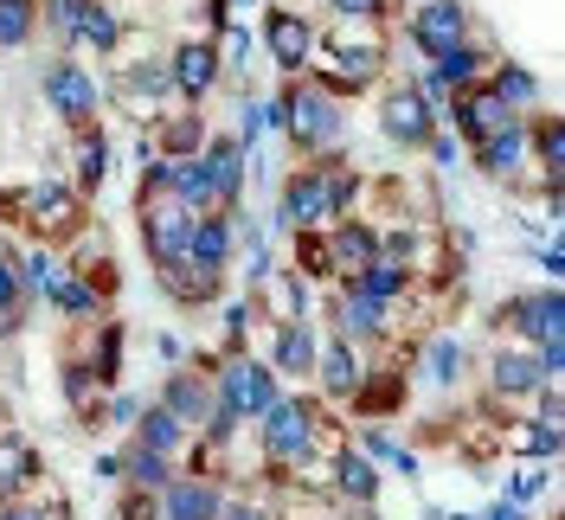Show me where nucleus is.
<instances>
[{"instance_id":"nucleus-1","label":"nucleus","mask_w":565,"mask_h":520,"mask_svg":"<svg viewBox=\"0 0 565 520\" xmlns=\"http://www.w3.org/2000/svg\"><path fill=\"white\" fill-rule=\"evenodd\" d=\"M264 405H277V373L264 360H232L225 380H218V417H257Z\"/></svg>"},{"instance_id":"nucleus-2","label":"nucleus","mask_w":565,"mask_h":520,"mask_svg":"<svg viewBox=\"0 0 565 520\" xmlns=\"http://www.w3.org/2000/svg\"><path fill=\"white\" fill-rule=\"evenodd\" d=\"M412 39L430 59L450 52V45H469V7L462 0H424L418 13H412Z\"/></svg>"},{"instance_id":"nucleus-3","label":"nucleus","mask_w":565,"mask_h":520,"mask_svg":"<svg viewBox=\"0 0 565 520\" xmlns=\"http://www.w3.org/2000/svg\"><path fill=\"white\" fill-rule=\"evenodd\" d=\"M257 424H264V450L270 456H302L309 450V437H316V417H309L302 399H277V405H264Z\"/></svg>"},{"instance_id":"nucleus-4","label":"nucleus","mask_w":565,"mask_h":520,"mask_svg":"<svg viewBox=\"0 0 565 520\" xmlns=\"http://www.w3.org/2000/svg\"><path fill=\"white\" fill-rule=\"evenodd\" d=\"M282 123H289V136L302 141V148H328V141L341 136V109L321 91H302L296 104H282Z\"/></svg>"},{"instance_id":"nucleus-5","label":"nucleus","mask_w":565,"mask_h":520,"mask_svg":"<svg viewBox=\"0 0 565 520\" xmlns=\"http://www.w3.org/2000/svg\"><path fill=\"white\" fill-rule=\"evenodd\" d=\"M141 238H148V251H154V264H174V257H186L193 212L180 206V200H168V206H148V219H141Z\"/></svg>"},{"instance_id":"nucleus-6","label":"nucleus","mask_w":565,"mask_h":520,"mask_svg":"<svg viewBox=\"0 0 565 520\" xmlns=\"http://www.w3.org/2000/svg\"><path fill=\"white\" fill-rule=\"evenodd\" d=\"M264 39H270V59H277L282 71L309 65V45H316V33H309V20L302 13H264Z\"/></svg>"},{"instance_id":"nucleus-7","label":"nucleus","mask_w":565,"mask_h":520,"mask_svg":"<svg viewBox=\"0 0 565 520\" xmlns=\"http://www.w3.org/2000/svg\"><path fill=\"white\" fill-rule=\"evenodd\" d=\"M380 123H386V136L398 141V148H418V141H430V97H424V91H398V97L380 109Z\"/></svg>"},{"instance_id":"nucleus-8","label":"nucleus","mask_w":565,"mask_h":520,"mask_svg":"<svg viewBox=\"0 0 565 520\" xmlns=\"http://www.w3.org/2000/svg\"><path fill=\"white\" fill-rule=\"evenodd\" d=\"M457 129H462L469 141H489V136H501V129H514V109L501 104L494 91H462Z\"/></svg>"},{"instance_id":"nucleus-9","label":"nucleus","mask_w":565,"mask_h":520,"mask_svg":"<svg viewBox=\"0 0 565 520\" xmlns=\"http://www.w3.org/2000/svg\"><path fill=\"white\" fill-rule=\"evenodd\" d=\"M45 97H52V109H58V116L84 123V116L97 109V84H90L77 65H52V71H45Z\"/></svg>"},{"instance_id":"nucleus-10","label":"nucleus","mask_w":565,"mask_h":520,"mask_svg":"<svg viewBox=\"0 0 565 520\" xmlns=\"http://www.w3.org/2000/svg\"><path fill=\"white\" fill-rule=\"evenodd\" d=\"M200 168L212 180V200H238V187H245V141L212 136V148L200 155Z\"/></svg>"},{"instance_id":"nucleus-11","label":"nucleus","mask_w":565,"mask_h":520,"mask_svg":"<svg viewBox=\"0 0 565 520\" xmlns=\"http://www.w3.org/2000/svg\"><path fill=\"white\" fill-rule=\"evenodd\" d=\"M321 212H334L328 173H296V180H289V193H282V219H289V225H316Z\"/></svg>"},{"instance_id":"nucleus-12","label":"nucleus","mask_w":565,"mask_h":520,"mask_svg":"<svg viewBox=\"0 0 565 520\" xmlns=\"http://www.w3.org/2000/svg\"><path fill=\"white\" fill-rule=\"evenodd\" d=\"M559 315H565V309H559V296L546 289V296H527V303H514V309H508V321H514L527 341L553 347V341H559Z\"/></svg>"},{"instance_id":"nucleus-13","label":"nucleus","mask_w":565,"mask_h":520,"mask_svg":"<svg viewBox=\"0 0 565 520\" xmlns=\"http://www.w3.org/2000/svg\"><path fill=\"white\" fill-rule=\"evenodd\" d=\"M218 488L212 482H168V501H161V514L168 520H218Z\"/></svg>"},{"instance_id":"nucleus-14","label":"nucleus","mask_w":565,"mask_h":520,"mask_svg":"<svg viewBox=\"0 0 565 520\" xmlns=\"http://www.w3.org/2000/svg\"><path fill=\"white\" fill-rule=\"evenodd\" d=\"M373 257H380V238H373L366 225H341V232L328 238V270L341 264V270H353V277H360V270H366Z\"/></svg>"},{"instance_id":"nucleus-15","label":"nucleus","mask_w":565,"mask_h":520,"mask_svg":"<svg viewBox=\"0 0 565 520\" xmlns=\"http://www.w3.org/2000/svg\"><path fill=\"white\" fill-rule=\"evenodd\" d=\"M521 168H527V129H521V123L482 141V173H494V180H508V173H521Z\"/></svg>"},{"instance_id":"nucleus-16","label":"nucleus","mask_w":565,"mask_h":520,"mask_svg":"<svg viewBox=\"0 0 565 520\" xmlns=\"http://www.w3.org/2000/svg\"><path fill=\"white\" fill-rule=\"evenodd\" d=\"M161 283H168V296H180V303H206L212 289H218V270L193 264V257H174V264H161Z\"/></svg>"},{"instance_id":"nucleus-17","label":"nucleus","mask_w":565,"mask_h":520,"mask_svg":"<svg viewBox=\"0 0 565 520\" xmlns=\"http://www.w3.org/2000/svg\"><path fill=\"white\" fill-rule=\"evenodd\" d=\"M186 257L206 264V270H225V257H232V225H225V219H193Z\"/></svg>"},{"instance_id":"nucleus-18","label":"nucleus","mask_w":565,"mask_h":520,"mask_svg":"<svg viewBox=\"0 0 565 520\" xmlns=\"http://www.w3.org/2000/svg\"><path fill=\"white\" fill-rule=\"evenodd\" d=\"M168 71H174V84L186 91V97H206V91H212V71H218V65H212V45H180Z\"/></svg>"},{"instance_id":"nucleus-19","label":"nucleus","mask_w":565,"mask_h":520,"mask_svg":"<svg viewBox=\"0 0 565 520\" xmlns=\"http://www.w3.org/2000/svg\"><path fill=\"white\" fill-rule=\"evenodd\" d=\"M270 367H282V373H316V335L289 321V328L277 335V353H270Z\"/></svg>"},{"instance_id":"nucleus-20","label":"nucleus","mask_w":565,"mask_h":520,"mask_svg":"<svg viewBox=\"0 0 565 520\" xmlns=\"http://www.w3.org/2000/svg\"><path fill=\"white\" fill-rule=\"evenodd\" d=\"M476 71H482V52H476V45H450V52H437L430 91H450V84H476Z\"/></svg>"},{"instance_id":"nucleus-21","label":"nucleus","mask_w":565,"mask_h":520,"mask_svg":"<svg viewBox=\"0 0 565 520\" xmlns=\"http://www.w3.org/2000/svg\"><path fill=\"white\" fill-rule=\"evenodd\" d=\"M45 296H52V303H58L65 315H97V289H90V283H77L71 270H52Z\"/></svg>"},{"instance_id":"nucleus-22","label":"nucleus","mask_w":565,"mask_h":520,"mask_svg":"<svg viewBox=\"0 0 565 520\" xmlns=\"http://www.w3.org/2000/svg\"><path fill=\"white\" fill-rule=\"evenodd\" d=\"M33 476H39V456L26 450L20 437H7V444H0V495H13V488L33 482Z\"/></svg>"},{"instance_id":"nucleus-23","label":"nucleus","mask_w":565,"mask_h":520,"mask_svg":"<svg viewBox=\"0 0 565 520\" xmlns=\"http://www.w3.org/2000/svg\"><path fill=\"white\" fill-rule=\"evenodd\" d=\"M540 380H546V373H540V360H527V353H501V360H494V385H501V392H533Z\"/></svg>"},{"instance_id":"nucleus-24","label":"nucleus","mask_w":565,"mask_h":520,"mask_svg":"<svg viewBox=\"0 0 565 520\" xmlns=\"http://www.w3.org/2000/svg\"><path fill=\"white\" fill-rule=\"evenodd\" d=\"M141 450H154V456H174L180 450V417H168L161 405L141 417Z\"/></svg>"},{"instance_id":"nucleus-25","label":"nucleus","mask_w":565,"mask_h":520,"mask_svg":"<svg viewBox=\"0 0 565 520\" xmlns=\"http://www.w3.org/2000/svg\"><path fill=\"white\" fill-rule=\"evenodd\" d=\"M380 321H386V303H373V296L348 289V303H341V328H348V335H373Z\"/></svg>"},{"instance_id":"nucleus-26","label":"nucleus","mask_w":565,"mask_h":520,"mask_svg":"<svg viewBox=\"0 0 565 520\" xmlns=\"http://www.w3.org/2000/svg\"><path fill=\"white\" fill-rule=\"evenodd\" d=\"M168 417H206V385L200 380H168V405H161Z\"/></svg>"},{"instance_id":"nucleus-27","label":"nucleus","mask_w":565,"mask_h":520,"mask_svg":"<svg viewBox=\"0 0 565 520\" xmlns=\"http://www.w3.org/2000/svg\"><path fill=\"white\" fill-rule=\"evenodd\" d=\"M380 59H386V52H380L373 39H366V45H341V77H334V84H366V77L380 71Z\"/></svg>"},{"instance_id":"nucleus-28","label":"nucleus","mask_w":565,"mask_h":520,"mask_svg":"<svg viewBox=\"0 0 565 520\" xmlns=\"http://www.w3.org/2000/svg\"><path fill=\"white\" fill-rule=\"evenodd\" d=\"M341 488H348L353 501H373V495H380V469H373V456H341Z\"/></svg>"},{"instance_id":"nucleus-29","label":"nucleus","mask_w":565,"mask_h":520,"mask_svg":"<svg viewBox=\"0 0 565 520\" xmlns=\"http://www.w3.org/2000/svg\"><path fill=\"white\" fill-rule=\"evenodd\" d=\"M168 180L180 187V206H186V212H193V206H212V180H206V168H200V161L168 168Z\"/></svg>"},{"instance_id":"nucleus-30","label":"nucleus","mask_w":565,"mask_h":520,"mask_svg":"<svg viewBox=\"0 0 565 520\" xmlns=\"http://www.w3.org/2000/svg\"><path fill=\"white\" fill-rule=\"evenodd\" d=\"M353 289H360V296H373V303H392V296L405 289V270H398V264H373V270H360V277H353Z\"/></svg>"},{"instance_id":"nucleus-31","label":"nucleus","mask_w":565,"mask_h":520,"mask_svg":"<svg viewBox=\"0 0 565 520\" xmlns=\"http://www.w3.org/2000/svg\"><path fill=\"white\" fill-rule=\"evenodd\" d=\"M104 161H109V141L97 136V129H84V141H77V180L97 187V180H104Z\"/></svg>"},{"instance_id":"nucleus-32","label":"nucleus","mask_w":565,"mask_h":520,"mask_svg":"<svg viewBox=\"0 0 565 520\" xmlns=\"http://www.w3.org/2000/svg\"><path fill=\"white\" fill-rule=\"evenodd\" d=\"M321 380H328V392H353V385H360V373H353V353L341 341L321 353Z\"/></svg>"},{"instance_id":"nucleus-33","label":"nucleus","mask_w":565,"mask_h":520,"mask_svg":"<svg viewBox=\"0 0 565 520\" xmlns=\"http://www.w3.org/2000/svg\"><path fill=\"white\" fill-rule=\"evenodd\" d=\"M122 469H129V476H136L141 488H148V495H154V488H168V482H174V476H168V456L141 450V444H136V456H129V463H122Z\"/></svg>"},{"instance_id":"nucleus-34","label":"nucleus","mask_w":565,"mask_h":520,"mask_svg":"<svg viewBox=\"0 0 565 520\" xmlns=\"http://www.w3.org/2000/svg\"><path fill=\"white\" fill-rule=\"evenodd\" d=\"M494 97H501V104L514 109V104H533V97H540V84H533V71L508 65L501 77H494Z\"/></svg>"},{"instance_id":"nucleus-35","label":"nucleus","mask_w":565,"mask_h":520,"mask_svg":"<svg viewBox=\"0 0 565 520\" xmlns=\"http://www.w3.org/2000/svg\"><path fill=\"white\" fill-rule=\"evenodd\" d=\"M33 33V0H0V45H20Z\"/></svg>"},{"instance_id":"nucleus-36","label":"nucleus","mask_w":565,"mask_h":520,"mask_svg":"<svg viewBox=\"0 0 565 520\" xmlns=\"http://www.w3.org/2000/svg\"><path fill=\"white\" fill-rule=\"evenodd\" d=\"M77 33L90 39L97 52H109V45H116V13H109V7H84V13H77Z\"/></svg>"},{"instance_id":"nucleus-37","label":"nucleus","mask_w":565,"mask_h":520,"mask_svg":"<svg viewBox=\"0 0 565 520\" xmlns=\"http://www.w3.org/2000/svg\"><path fill=\"white\" fill-rule=\"evenodd\" d=\"M424 373H430V385H450L462 373V341H450V335H444V341L430 347V367H424Z\"/></svg>"},{"instance_id":"nucleus-38","label":"nucleus","mask_w":565,"mask_h":520,"mask_svg":"<svg viewBox=\"0 0 565 520\" xmlns=\"http://www.w3.org/2000/svg\"><path fill=\"white\" fill-rule=\"evenodd\" d=\"M26 200H33L39 225H65V219H71V193H58V187H33Z\"/></svg>"},{"instance_id":"nucleus-39","label":"nucleus","mask_w":565,"mask_h":520,"mask_svg":"<svg viewBox=\"0 0 565 520\" xmlns=\"http://www.w3.org/2000/svg\"><path fill=\"white\" fill-rule=\"evenodd\" d=\"M13 321H20V270L0 257V335H13Z\"/></svg>"},{"instance_id":"nucleus-40","label":"nucleus","mask_w":565,"mask_h":520,"mask_svg":"<svg viewBox=\"0 0 565 520\" xmlns=\"http://www.w3.org/2000/svg\"><path fill=\"white\" fill-rule=\"evenodd\" d=\"M282 123V97H264V104H245V141L264 136V129H277Z\"/></svg>"},{"instance_id":"nucleus-41","label":"nucleus","mask_w":565,"mask_h":520,"mask_svg":"<svg viewBox=\"0 0 565 520\" xmlns=\"http://www.w3.org/2000/svg\"><path fill=\"white\" fill-rule=\"evenodd\" d=\"M77 13H84V0H58V7H52V33H58V45L77 39Z\"/></svg>"},{"instance_id":"nucleus-42","label":"nucleus","mask_w":565,"mask_h":520,"mask_svg":"<svg viewBox=\"0 0 565 520\" xmlns=\"http://www.w3.org/2000/svg\"><path fill=\"white\" fill-rule=\"evenodd\" d=\"M168 148H174V155H186V148H193V141H200V116H180V123H168Z\"/></svg>"},{"instance_id":"nucleus-43","label":"nucleus","mask_w":565,"mask_h":520,"mask_svg":"<svg viewBox=\"0 0 565 520\" xmlns=\"http://www.w3.org/2000/svg\"><path fill=\"white\" fill-rule=\"evenodd\" d=\"M540 161L559 173V161H565V141H559V123H540Z\"/></svg>"},{"instance_id":"nucleus-44","label":"nucleus","mask_w":565,"mask_h":520,"mask_svg":"<svg viewBox=\"0 0 565 520\" xmlns=\"http://www.w3.org/2000/svg\"><path fill=\"white\" fill-rule=\"evenodd\" d=\"M296 270H302V277H321V270H328V244H321L316 232L302 238V264H296Z\"/></svg>"},{"instance_id":"nucleus-45","label":"nucleus","mask_w":565,"mask_h":520,"mask_svg":"<svg viewBox=\"0 0 565 520\" xmlns=\"http://www.w3.org/2000/svg\"><path fill=\"white\" fill-rule=\"evenodd\" d=\"M328 7H334L341 20H373V13H380V0H328Z\"/></svg>"},{"instance_id":"nucleus-46","label":"nucleus","mask_w":565,"mask_h":520,"mask_svg":"<svg viewBox=\"0 0 565 520\" xmlns=\"http://www.w3.org/2000/svg\"><path fill=\"white\" fill-rule=\"evenodd\" d=\"M122 520H161V501H154V495H148V488H141L136 501H129V508H122Z\"/></svg>"},{"instance_id":"nucleus-47","label":"nucleus","mask_w":565,"mask_h":520,"mask_svg":"<svg viewBox=\"0 0 565 520\" xmlns=\"http://www.w3.org/2000/svg\"><path fill=\"white\" fill-rule=\"evenodd\" d=\"M277 303H282V315H302V283H282Z\"/></svg>"},{"instance_id":"nucleus-48","label":"nucleus","mask_w":565,"mask_h":520,"mask_svg":"<svg viewBox=\"0 0 565 520\" xmlns=\"http://www.w3.org/2000/svg\"><path fill=\"white\" fill-rule=\"evenodd\" d=\"M65 392H71V399H84V392H90V367H71V373H65Z\"/></svg>"},{"instance_id":"nucleus-49","label":"nucleus","mask_w":565,"mask_h":520,"mask_svg":"<svg viewBox=\"0 0 565 520\" xmlns=\"http://www.w3.org/2000/svg\"><path fill=\"white\" fill-rule=\"evenodd\" d=\"M109 417H116V424H129V417H136V399H129V392H116V399H109Z\"/></svg>"},{"instance_id":"nucleus-50","label":"nucleus","mask_w":565,"mask_h":520,"mask_svg":"<svg viewBox=\"0 0 565 520\" xmlns=\"http://www.w3.org/2000/svg\"><path fill=\"white\" fill-rule=\"evenodd\" d=\"M225 52H232V65H245V52H250V33H225Z\"/></svg>"},{"instance_id":"nucleus-51","label":"nucleus","mask_w":565,"mask_h":520,"mask_svg":"<svg viewBox=\"0 0 565 520\" xmlns=\"http://www.w3.org/2000/svg\"><path fill=\"white\" fill-rule=\"evenodd\" d=\"M527 495H540V476H514V488H508V501H527Z\"/></svg>"},{"instance_id":"nucleus-52","label":"nucleus","mask_w":565,"mask_h":520,"mask_svg":"<svg viewBox=\"0 0 565 520\" xmlns=\"http://www.w3.org/2000/svg\"><path fill=\"white\" fill-rule=\"evenodd\" d=\"M527 450H533V456H546V450H553V424H540V431H533V437H527Z\"/></svg>"},{"instance_id":"nucleus-53","label":"nucleus","mask_w":565,"mask_h":520,"mask_svg":"<svg viewBox=\"0 0 565 520\" xmlns=\"http://www.w3.org/2000/svg\"><path fill=\"white\" fill-rule=\"evenodd\" d=\"M489 520H521V501H501V508H489Z\"/></svg>"},{"instance_id":"nucleus-54","label":"nucleus","mask_w":565,"mask_h":520,"mask_svg":"<svg viewBox=\"0 0 565 520\" xmlns=\"http://www.w3.org/2000/svg\"><path fill=\"white\" fill-rule=\"evenodd\" d=\"M225 520H264V508H218Z\"/></svg>"},{"instance_id":"nucleus-55","label":"nucleus","mask_w":565,"mask_h":520,"mask_svg":"<svg viewBox=\"0 0 565 520\" xmlns=\"http://www.w3.org/2000/svg\"><path fill=\"white\" fill-rule=\"evenodd\" d=\"M0 520H45V514H33V508H7Z\"/></svg>"}]
</instances>
